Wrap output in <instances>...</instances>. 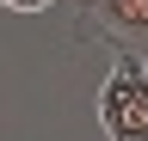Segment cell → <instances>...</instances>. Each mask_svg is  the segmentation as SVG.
Listing matches in <instances>:
<instances>
[{
	"mask_svg": "<svg viewBox=\"0 0 148 141\" xmlns=\"http://www.w3.org/2000/svg\"><path fill=\"white\" fill-rule=\"evenodd\" d=\"M99 129L105 141H148V61L136 49L111 55V74L99 86Z\"/></svg>",
	"mask_w": 148,
	"mask_h": 141,
	"instance_id": "cell-1",
	"label": "cell"
},
{
	"mask_svg": "<svg viewBox=\"0 0 148 141\" xmlns=\"http://www.w3.org/2000/svg\"><path fill=\"white\" fill-rule=\"evenodd\" d=\"M92 12H99V25L117 31V37H142L148 31V0H92Z\"/></svg>",
	"mask_w": 148,
	"mask_h": 141,
	"instance_id": "cell-2",
	"label": "cell"
},
{
	"mask_svg": "<svg viewBox=\"0 0 148 141\" xmlns=\"http://www.w3.org/2000/svg\"><path fill=\"white\" fill-rule=\"evenodd\" d=\"M0 6H12V12H43V6H56V0H0Z\"/></svg>",
	"mask_w": 148,
	"mask_h": 141,
	"instance_id": "cell-3",
	"label": "cell"
}]
</instances>
